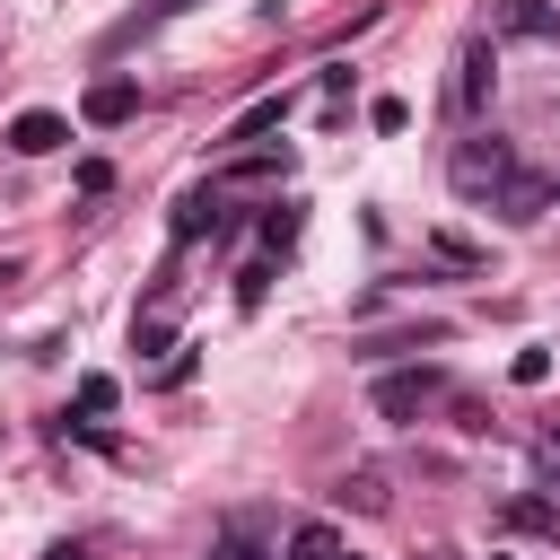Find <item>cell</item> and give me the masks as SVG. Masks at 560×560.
<instances>
[{
    "mask_svg": "<svg viewBox=\"0 0 560 560\" xmlns=\"http://www.w3.org/2000/svg\"><path fill=\"white\" fill-rule=\"evenodd\" d=\"M438 394H446L438 368H394V376H376V411H385V420H420Z\"/></svg>",
    "mask_w": 560,
    "mask_h": 560,
    "instance_id": "cell-2",
    "label": "cell"
},
{
    "mask_svg": "<svg viewBox=\"0 0 560 560\" xmlns=\"http://www.w3.org/2000/svg\"><path fill=\"white\" fill-rule=\"evenodd\" d=\"M534 464H542V481L560 490V429H542V446H534Z\"/></svg>",
    "mask_w": 560,
    "mask_h": 560,
    "instance_id": "cell-19",
    "label": "cell"
},
{
    "mask_svg": "<svg viewBox=\"0 0 560 560\" xmlns=\"http://www.w3.org/2000/svg\"><path fill=\"white\" fill-rule=\"evenodd\" d=\"M332 499H341V508H359V516H376L394 490H385V472H376V464H359V472H341V490H332Z\"/></svg>",
    "mask_w": 560,
    "mask_h": 560,
    "instance_id": "cell-9",
    "label": "cell"
},
{
    "mask_svg": "<svg viewBox=\"0 0 560 560\" xmlns=\"http://www.w3.org/2000/svg\"><path fill=\"white\" fill-rule=\"evenodd\" d=\"M79 114H88L96 131H114V122H131V114H140V88H131V79H96Z\"/></svg>",
    "mask_w": 560,
    "mask_h": 560,
    "instance_id": "cell-5",
    "label": "cell"
},
{
    "mask_svg": "<svg viewBox=\"0 0 560 560\" xmlns=\"http://www.w3.org/2000/svg\"><path fill=\"white\" fill-rule=\"evenodd\" d=\"M551 192H560L551 175H525V166H516V175H508V192H499L490 210H499V219H542V201H551Z\"/></svg>",
    "mask_w": 560,
    "mask_h": 560,
    "instance_id": "cell-7",
    "label": "cell"
},
{
    "mask_svg": "<svg viewBox=\"0 0 560 560\" xmlns=\"http://www.w3.org/2000/svg\"><path fill=\"white\" fill-rule=\"evenodd\" d=\"M228 228V210H219V184H192L184 201H175V245H192V236H219Z\"/></svg>",
    "mask_w": 560,
    "mask_h": 560,
    "instance_id": "cell-4",
    "label": "cell"
},
{
    "mask_svg": "<svg viewBox=\"0 0 560 560\" xmlns=\"http://www.w3.org/2000/svg\"><path fill=\"white\" fill-rule=\"evenodd\" d=\"M9 280H18V262H0V289H9Z\"/></svg>",
    "mask_w": 560,
    "mask_h": 560,
    "instance_id": "cell-22",
    "label": "cell"
},
{
    "mask_svg": "<svg viewBox=\"0 0 560 560\" xmlns=\"http://www.w3.org/2000/svg\"><path fill=\"white\" fill-rule=\"evenodd\" d=\"M508 175H516V149H508L499 131H472V140L446 158V184H455L464 201H499V192H508Z\"/></svg>",
    "mask_w": 560,
    "mask_h": 560,
    "instance_id": "cell-1",
    "label": "cell"
},
{
    "mask_svg": "<svg viewBox=\"0 0 560 560\" xmlns=\"http://www.w3.org/2000/svg\"><path fill=\"white\" fill-rule=\"evenodd\" d=\"M289 560H359V551H341V534L324 516H306V525H289Z\"/></svg>",
    "mask_w": 560,
    "mask_h": 560,
    "instance_id": "cell-8",
    "label": "cell"
},
{
    "mask_svg": "<svg viewBox=\"0 0 560 560\" xmlns=\"http://www.w3.org/2000/svg\"><path fill=\"white\" fill-rule=\"evenodd\" d=\"M368 122H376V131H402V122H411V105H402V96H376V105H368Z\"/></svg>",
    "mask_w": 560,
    "mask_h": 560,
    "instance_id": "cell-16",
    "label": "cell"
},
{
    "mask_svg": "<svg viewBox=\"0 0 560 560\" xmlns=\"http://www.w3.org/2000/svg\"><path fill=\"white\" fill-rule=\"evenodd\" d=\"M438 560H446V551H438Z\"/></svg>",
    "mask_w": 560,
    "mask_h": 560,
    "instance_id": "cell-24",
    "label": "cell"
},
{
    "mask_svg": "<svg viewBox=\"0 0 560 560\" xmlns=\"http://www.w3.org/2000/svg\"><path fill=\"white\" fill-rule=\"evenodd\" d=\"M79 411H114V376H79Z\"/></svg>",
    "mask_w": 560,
    "mask_h": 560,
    "instance_id": "cell-18",
    "label": "cell"
},
{
    "mask_svg": "<svg viewBox=\"0 0 560 560\" xmlns=\"http://www.w3.org/2000/svg\"><path fill=\"white\" fill-rule=\"evenodd\" d=\"M499 26H508V35H560V18H551L542 0H499Z\"/></svg>",
    "mask_w": 560,
    "mask_h": 560,
    "instance_id": "cell-10",
    "label": "cell"
},
{
    "mask_svg": "<svg viewBox=\"0 0 560 560\" xmlns=\"http://www.w3.org/2000/svg\"><path fill=\"white\" fill-rule=\"evenodd\" d=\"M508 525H516V534H560V508H551V499H516Z\"/></svg>",
    "mask_w": 560,
    "mask_h": 560,
    "instance_id": "cell-13",
    "label": "cell"
},
{
    "mask_svg": "<svg viewBox=\"0 0 560 560\" xmlns=\"http://www.w3.org/2000/svg\"><path fill=\"white\" fill-rule=\"evenodd\" d=\"M298 228H306V210H298V201H271V210H262V245H271V254H289V245H298Z\"/></svg>",
    "mask_w": 560,
    "mask_h": 560,
    "instance_id": "cell-11",
    "label": "cell"
},
{
    "mask_svg": "<svg viewBox=\"0 0 560 560\" xmlns=\"http://www.w3.org/2000/svg\"><path fill=\"white\" fill-rule=\"evenodd\" d=\"M210 560H262V551H254L245 534H219V551H210Z\"/></svg>",
    "mask_w": 560,
    "mask_h": 560,
    "instance_id": "cell-20",
    "label": "cell"
},
{
    "mask_svg": "<svg viewBox=\"0 0 560 560\" xmlns=\"http://www.w3.org/2000/svg\"><path fill=\"white\" fill-rule=\"evenodd\" d=\"M490 79H499V70H490V35H472V44L455 52V114H481V105H490Z\"/></svg>",
    "mask_w": 560,
    "mask_h": 560,
    "instance_id": "cell-3",
    "label": "cell"
},
{
    "mask_svg": "<svg viewBox=\"0 0 560 560\" xmlns=\"http://www.w3.org/2000/svg\"><path fill=\"white\" fill-rule=\"evenodd\" d=\"M508 376H516V385H542V376H551V350H516V368H508Z\"/></svg>",
    "mask_w": 560,
    "mask_h": 560,
    "instance_id": "cell-17",
    "label": "cell"
},
{
    "mask_svg": "<svg viewBox=\"0 0 560 560\" xmlns=\"http://www.w3.org/2000/svg\"><path fill=\"white\" fill-rule=\"evenodd\" d=\"M280 114H289V96H262V105H245V114L228 122V140H262V131H271Z\"/></svg>",
    "mask_w": 560,
    "mask_h": 560,
    "instance_id": "cell-12",
    "label": "cell"
},
{
    "mask_svg": "<svg viewBox=\"0 0 560 560\" xmlns=\"http://www.w3.org/2000/svg\"><path fill=\"white\" fill-rule=\"evenodd\" d=\"M61 140H70V122H61V114H44V105L9 122V149H18V158H44V149H61Z\"/></svg>",
    "mask_w": 560,
    "mask_h": 560,
    "instance_id": "cell-6",
    "label": "cell"
},
{
    "mask_svg": "<svg viewBox=\"0 0 560 560\" xmlns=\"http://www.w3.org/2000/svg\"><path fill=\"white\" fill-rule=\"evenodd\" d=\"M166 9H184V0H158V9H149V18H166Z\"/></svg>",
    "mask_w": 560,
    "mask_h": 560,
    "instance_id": "cell-23",
    "label": "cell"
},
{
    "mask_svg": "<svg viewBox=\"0 0 560 560\" xmlns=\"http://www.w3.org/2000/svg\"><path fill=\"white\" fill-rule=\"evenodd\" d=\"M262 289H271V262H245L236 271V306H262Z\"/></svg>",
    "mask_w": 560,
    "mask_h": 560,
    "instance_id": "cell-15",
    "label": "cell"
},
{
    "mask_svg": "<svg viewBox=\"0 0 560 560\" xmlns=\"http://www.w3.org/2000/svg\"><path fill=\"white\" fill-rule=\"evenodd\" d=\"M280 166H289V158H262V149H254V158H236L219 184H262V175H280Z\"/></svg>",
    "mask_w": 560,
    "mask_h": 560,
    "instance_id": "cell-14",
    "label": "cell"
},
{
    "mask_svg": "<svg viewBox=\"0 0 560 560\" xmlns=\"http://www.w3.org/2000/svg\"><path fill=\"white\" fill-rule=\"evenodd\" d=\"M44 560H88V551H79V542H52V551H44Z\"/></svg>",
    "mask_w": 560,
    "mask_h": 560,
    "instance_id": "cell-21",
    "label": "cell"
}]
</instances>
